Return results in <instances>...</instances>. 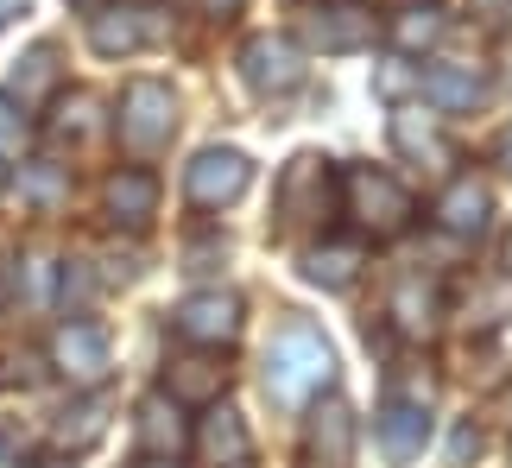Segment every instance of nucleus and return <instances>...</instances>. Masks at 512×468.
<instances>
[{
  "mask_svg": "<svg viewBox=\"0 0 512 468\" xmlns=\"http://www.w3.org/2000/svg\"><path fill=\"white\" fill-rule=\"evenodd\" d=\"M494 412L506 418V431H512V386H506V393H500V405H494Z\"/></svg>",
  "mask_w": 512,
  "mask_h": 468,
  "instance_id": "7c9ffc66",
  "label": "nucleus"
},
{
  "mask_svg": "<svg viewBox=\"0 0 512 468\" xmlns=\"http://www.w3.org/2000/svg\"><path fill=\"white\" fill-rule=\"evenodd\" d=\"M95 95H70V102H57V121H51V133L57 140H89L95 133Z\"/></svg>",
  "mask_w": 512,
  "mask_h": 468,
  "instance_id": "393cba45",
  "label": "nucleus"
},
{
  "mask_svg": "<svg viewBox=\"0 0 512 468\" xmlns=\"http://www.w3.org/2000/svg\"><path fill=\"white\" fill-rule=\"evenodd\" d=\"M392 317H399L405 336H424V329L437 323V298H430L418 279H399V291H392Z\"/></svg>",
  "mask_w": 512,
  "mask_h": 468,
  "instance_id": "4be33fe9",
  "label": "nucleus"
},
{
  "mask_svg": "<svg viewBox=\"0 0 512 468\" xmlns=\"http://www.w3.org/2000/svg\"><path fill=\"white\" fill-rule=\"evenodd\" d=\"M475 450H481L475 424H462V431H456V443H449V456H456V462H468V456H475Z\"/></svg>",
  "mask_w": 512,
  "mask_h": 468,
  "instance_id": "bb28decb",
  "label": "nucleus"
},
{
  "mask_svg": "<svg viewBox=\"0 0 512 468\" xmlns=\"http://www.w3.org/2000/svg\"><path fill=\"white\" fill-rule=\"evenodd\" d=\"M114 133L133 159H159L177 133V95L159 83V76H133L121 95V114H114Z\"/></svg>",
  "mask_w": 512,
  "mask_h": 468,
  "instance_id": "f03ea898",
  "label": "nucleus"
},
{
  "mask_svg": "<svg viewBox=\"0 0 512 468\" xmlns=\"http://www.w3.org/2000/svg\"><path fill=\"white\" fill-rule=\"evenodd\" d=\"M108 431V418H102V405H76V412H64V424H57V443H64V450H89L95 437Z\"/></svg>",
  "mask_w": 512,
  "mask_h": 468,
  "instance_id": "5701e85b",
  "label": "nucleus"
},
{
  "mask_svg": "<svg viewBox=\"0 0 512 468\" xmlns=\"http://www.w3.org/2000/svg\"><path fill=\"white\" fill-rule=\"evenodd\" d=\"M241 76H247L253 95H291L304 83V51L279 32H260L241 45Z\"/></svg>",
  "mask_w": 512,
  "mask_h": 468,
  "instance_id": "9d476101",
  "label": "nucleus"
},
{
  "mask_svg": "<svg viewBox=\"0 0 512 468\" xmlns=\"http://www.w3.org/2000/svg\"><path fill=\"white\" fill-rule=\"evenodd\" d=\"M171 329L196 348H228L241 336V298H234V291H190V298L171 310Z\"/></svg>",
  "mask_w": 512,
  "mask_h": 468,
  "instance_id": "1a4fd4ad",
  "label": "nucleus"
},
{
  "mask_svg": "<svg viewBox=\"0 0 512 468\" xmlns=\"http://www.w3.org/2000/svg\"><path fill=\"white\" fill-rule=\"evenodd\" d=\"M298 32H304L310 51H361V45L380 38V19H373L361 0H323V7H310L298 19Z\"/></svg>",
  "mask_w": 512,
  "mask_h": 468,
  "instance_id": "6e6552de",
  "label": "nucleus"
},
{
  "mask_svg": "<svg viewBox=\"0 0 512 468\" xmlns=\"http://www.w3.org/2000/svg\"><path fill=\"white\" fill-rule=\"evenodd\" d=\"M380 443H386L392 462L424 456V443H430V399H399V393H392L386 412H380Z\"/></svg>",
  "mask_w": 512,
  "mask_h": 468,
  "instance_id": "2eb2a0df",
  "label": "nucleus"
},
{
  "mask_svg": "<svg viewBox=\"0 0 512 468\" xmlns=\"http://www.w3.org/2000/svg\"><path fill=\"white\" fill-rule=\"evenodd\" d=\"M0 190H7V165H0Z\"/></svg>",
  "mask_w": 512,
  "mask_h": 468,
  "instance_id": "72a5a7b5",
  "label": "nucleus"
},
{
  "mask_svg": "<svg viewBox=\"0 0 512 468\" xmlns=\"http://www.w3.org/2000/svg\"><path fill=\"white\" fill-rule=\"evenodd\" d=\"M0 140H19V114H13L7 95H0Z\"/></svg>",
  "mask_w": 512,
  "mask_h": 468,
  "instance_id": "cd10ccee",
  "label": "nucleus"
},
{
  "mask_svg": "<svg viewBox=\"0 0 512 468\" xmlns=\"http://www.w3.org/2000/svg\"><path fill=\"white\" fill-rule=\"evenodd\" d=\"M83 7H95V0H83Z\"/></svg>",
  "mask_w": 512,
  "mask_h": 468,
  "instance_id": "f704fd0d",
  "label": "nucleus"
},
{
  "mask_svg": "<svg viewBox=\"0 0 512 468\" xmlns=\"http://www.w3.org/2000/svg\"><path fill=\"white\" fill-rule=\"evenodd\" d=\"M487 216H494L487 184H481V178H449V190L437 197V228H443V234H462V241H475V234H487Z\"/></svg>",
  "mask_w": 512,
  "mask_h": 468,
  "instance_id": "dca6fc26",
  "label": "nucleus"
},
{
  "mask_svg": "<svg viewBox=\"0 0 512 468\" xmlns=\"http://www.w3.org/2000/svg\"><path fill=\"white\" fill-rule=\"evenodd\" d=\"M203 424H196V456H203L209 468H247L253 456V437H247V424L241 412H228V405H203Z\"/></svg>",
  "mask_w": 512,
  "mask_h": 468,
  "instance_id": "ddd939ff",
  "label": "nucleus"
},
{
  "mask_svg": "<svg viewBox=\"0 0 512 468\" xmlns=\"http://www.w3.org/2000/svg\"><path fill=\"white\" fill-rule=\"evenodd\" d=\"M19 7H26V0H0V19H7V13H19Z\"/></svg>",
  "mask_w": 512,
  "mask_h": 468,
  "instance_id": "473e14b6",
  "label": "nucleus"
},
{
  "mask_svg": "<svg viewBox=\"0 0 512 468\" xmlns=\"http://www.w3.org/2000/svg\"><path fill=\"white\" fill-rule=\"evenodd\" d=\"M336 209V171H329L323 152H298L279 178V222L285 228H310Z\"/></svg>",
  "mask_w": 512,
  "mask_h": 468,
  "instance_id": "39448f33",
  "label": "nucleus"
},
{
  "mask_svg": "<svg viewBox=\"0 0 512 468\" xmlns=\"http://www.w3.org/2000/svg\"><path fill=\"white\" fill-rule=\"evenodd\" d=\"M336 380V348L323 342V329L310 323H285L279 336L266 348V393L285 405V412H298V405L323 399V386Z\"/></svg>",
  "mask_w": 512,
  "mask_h": 468,
  "instance_id": "f257e3e1",
  "label": "nucleus"
},
{
  "mask_svg": "<svg viewBox=\"0 0 512 468\" xmlns=\"http://www.w3.org/2000/svg\"><path fill=\"white\" fill-rule=\"evenodd\" d=\"M494 159H500V165H506V171H512V127H506V133H500V146H494Z\"/></svg>",
  "mask_w": 512,
  "mask_h": 468,
  "instance_id": "c756f323",
  "label": "nucleus"
},
{
  "mask_svg": "<svg viewBox=\"0 0 512 468\" xmlns=\"http://www.w3.org/2000/svg\"><path fill=\"white\" fill-rule=\"evenodd\" d=\"M392 38H399V51H430L443 38V13L437 7H418V13H405L399 26H392Z\"/></svg>",
  "mask_w": 512,
  "mask_h": 468,
  "instance_id": "b1692460",
  "label": "nucleus"
},
{
  "mask_svg": "<svg viewBox=\"0 0 512 468\" xmlns=\"http://www.w3.org/2000/svg\"><path fill=\"white\" fill-rule=\"evenodd\" d=\"M19 184H26V197H32V203H57V197L70 190V178H64L57 165H45V159H38V165H32V171H26Z\"/></svg>",
  "mask_w": 512,
  "mask_h": 468,
  "instance_id": "a878e982",
  "label": "nucleus"
},
{
  "mask_svg": "<svg viewBox=\"0 0 512 468\" xmlns=\"http://www.w3.org/2000/svg\"><path fill=\"white\" fill-rule=\"evenodd\" d=\"M171 32V19L159 0H108L102 13H89V45L102 57H127V51H146Z\"/></svg>",
  "mask_w": 512,
  "mask_h": 468,
  "instance_id": "20e7f679",
  "label": "nucleus"
},
{
  "mask_svg": "<svg viewBox=\"0 0 512 468\" xmlns=\"http://www.w3.org/2000/svg\"><path fill=\"white\" fill-rule=\"evenodd\" d=\"M133 468H177V462H165V456H146V462H133Z\"/></svg>",
  "mask_w": 512,
  "mask_h": 468,
  "instance_id": "2f4dec72",
  "label": "nucleus"
},
{
  "mask_svg": "<svg viewBox=\"0 0 512 468\" xmlns=\"http://www.w3.org/2000/svg\"><path fill=\"white\" fill-rule=\"evenodd\" d=\"M361 241H323L304 253V279L310 285H329V291H348L354 279H361Z\"/></svg>",
  "mask_w": 512,
  "mask_h": 468,
  "instance_id": "412c9836",
  "label": "nucleus"
},
{
  "mask_svg": "<svg viewBox=\"0 0 512 468\" xmlns=\"http://www.w3.org/2000/svg\"><path fill=\"white\" fill-rule=\"evenodd\" d=\"M342 203H348V216L361 222L373 241H392V234H405L411 216H418L411 190H405L399 178H386V171H373V165H348V171H342Z\"/></svg>",
  "mask_w": 512,
  "mask_h": 468,
  "instance_id": "7ed1b4c3",
  "label": "nucleus"
},
{
  "mask_svg": "<svg viewBox=\"0 0 512 468\" xmlns=\"http://www.w3.org/2000/svg\"><path fill=\"white\" fill-rule=\"evenodd\" d=\"M418 89H424V102L430 108H443V114H468V108H481L487 102V70L475 64H430L418 70Z\"/></svg>",
  "mask_w": 512,
  "mask_h": 468,
  "instance_id": "9b49d317",
  "label": "nucleus"
},
{
  "mask_svg": "<svg viewBox=\"0 0 512 468\" xmlns=\"http://www.w3.org/2000/svg\"><path fill=\"white\" fill-rule=\"evenodd\" d=\"M424 7H430V0H424Z\"/></svg>",
  "mask_w": 512,
  "mask_h": 468,
  "instance_id": "c9c22d12",
  "label": "nucleus"
},
{
  "mask_svg": "<svg viewBox=\"0 0 512 468\" xmlns=\"http://www.w3.org/2000/svg\"><path fill=\"white\" fill-rule=\"evenodd\" d=\"M177 412H184V405L165 399V393H152V399L140 405V443H146V456H165V462H171V456L190 443V431H184V418H177Z\"/></svg>",
  "mask_w": 512,
  "mask_h": 468,
  "instance_id": "aec40b11",
  "label": "nucleus"
},
{
  "mask_svg": "<svg viewBox=\"0 0 512 468\" xmlns=\"http://www.w3.org/2000/svg\"><path fill=\"white\" fill-rule=\"evenodd\" d=\"M203 13H215V19H228V13H241V0H196Z\"/></svg>",
  "mask_w": 512,
  "mask_h": 468,
  "instance_id": "c85d7f7f",
  "label": "nucleus"
},
{
  "mask_svg": "<svg viewBox=\"0 0 512 468\" xmlns=\"http://www.w3.org/2000/svg\"><path fill=\"white\" fill-rule=\"evenodd\" d=\"M310 462L317 468L354 462V412L342 399H317V412H310Z\"/></svg>",
  "mask_w": 512,
  "mask_h": 468,
  "instance_id": "f3484780",
  "label": "nucleus"
},
{
  "mask_svg": "<svg viewBox=\"0 0 512 468\" xmlns=\"http://www.w3.org/2000/svg\"><path fill=\"white\" fill-rule=\"evenodd\" d=\"M386 133H392V152H405V159H418V165H456V146L443 140V127L430 121V114H418V108H392V121H386Z\"/></svg>",
  "mask_w": 512,
  "mask_h": 468,
  "instance_id": "4468645a",
  "label": "nucleus"
},
{
  "mask_svg": "<svg viewBox=\"0 0 512 468\" xmlns=\"http://www.w3.org/2000/svg\"><path fill=\"white\" fill-rule=\"evenodd\" d=\"M228 380L234 374H228L222 355H177L165 367V399H177V405H222Z\"/></svg>",
  "mask_w": 512,
  "mask_h": 468,
  "instance_id": "f8f14e48",
  "label": "nucleus"
},
{
  "mask_svg": "<svg viewBox=\"0 0 512 468\" xmlns=\"http://www.w3.org/2000/svg\"><path fill=\"white\" fill-rule=\"evenodd\" d=\"M102 203H108V216H114V222L146 228V222H152V209H159V178H152L146 165H121V171L108 178Z\"/></svg>",
  "mask_w": 512,
  "mask_h": 468,
  "instance_id": "a211bd4d",
  "label": "nucleus"
},
{
  "mask_svg": "<svg viewBox=\"0 0 512 468\" xmlns=\"http://www.w3.org/2000/svg\"><path fill=\"white\" fill-rule=\"evenodd\" d=\"M51 367L64 374L70 386H102L114 374V348H108V329L102 323H64L51 336Z\"/></svg>",
  "mask_w": 512,
  "mask_h": 468,
  "instance_id": "0eeeda50",
  "label": "nucleus"
},
{
  "mask_svg": "<svg viewBox=\"0 0 512 468\" xmlns=\"http://www.w3.org/2000/svg\"><path fill=\"white\" fill-rule=\"evenodd\" d=\"M247 184H253V159H247V152H234V146H209V152H196V159L184 165V197L196 209L241 203Z\"/></svg>",
  "mask_w": 512,
  "mask_h": 468,
  "instance_id": "423d86ee",
  "label": "nucleus"
},
{
  "mask_svg": "<svg viewBox=\"0 0 512 468\" xmlns=\"http://www.w3.org/2000/svg\"><path fill=\"white\" fill-rule=\"evenodd\" d=\"M57 83H64V70H57V51H51V45H38V51H26V57H19L7 102H13L19 114H32V108H45L51 95H57Z\"/></svg>",
  "mask_w": 512,
  "mask_h": 468,
  "instance_id": "6ab92c4d",
  "label": "nucleus"
}]
</instances>
